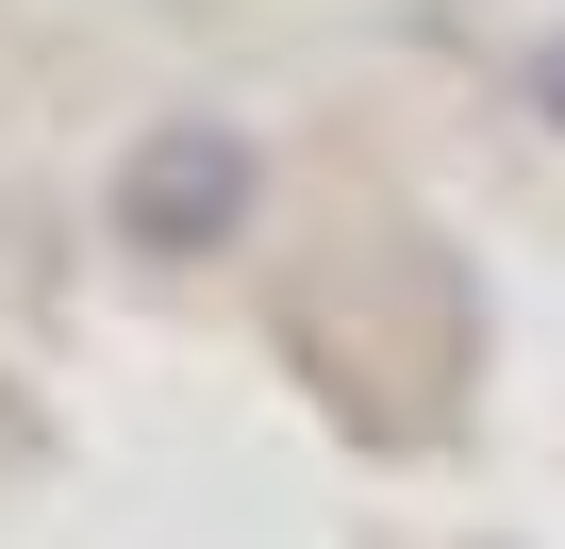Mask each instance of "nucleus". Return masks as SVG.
<instances>
[{
	"label": "nucleus",
	"mask_w": 565,
	"mask_h": 549,
	"mask_svg": "<svg viewBox=\"0 0 565 549\" xmlns=\"http://www.w3.org/2000/svg\"><path fill=\"white\" fill-rule=\"evenodd\" d=\"M548 117H565V51H548Z\"/></svg>",
	"instance_id": "nucleus-1"
}]
</instances>
